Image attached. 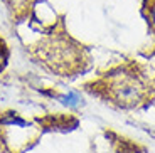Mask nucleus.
<instances>
[{
    "label": "nucleus",
    "mask_w": 155,
    "mask_h": 153,
    "mask_svg": "<svg viewBox=\"0 0 155 153\" xmlns=\"http://www.w3.org/2000/svg\"><path fill=\"white\" fill-rule=\"evenodd\" d=\"M110 94L121 106H135L143 99L145 86L135 74L120 73L110 77Z\"/></svg>",
    "instance_id": "obj_1"
},
{
    "label": "nucleus",
    "mask_w": 155,
    "mask_h": 153,
    "mask_svg": "<svg viewBox=\"0 0 155 153\" xmlns=\"http://www.w3.org/2000/svg\"><path fill=\"white\" fill-rule=\"evenodd\" d=\"M27 15L31 19V22L42 32L52 31L56 24L59 22V17L56 14L54 7L47 0H32L31 5H29Z\"/></svg>",
    "instance_id": "obj_2"
},
{
    "label": "nucleus",
    "mask_w": 155,
    "mask_h": 153,
    "mask_svg": "<svg viewBox=\"0 0 155 153\" xmlns=\"http://www.w3.org/2000/svg\"><path fill=\"white\" fill-rule=\"evenodd\" d=\"M61 99H62V103L74 106V104L79 101V98H78V94H74V93H69V94H66V96H61Z\"/></svg>",
    "instance_id": "obj_3"
},
{
    "label": "nucleus",
    "mask_w": 155,
    "mask_h": 153,
    "mask_svg": "<svg viewBox=\"0 0 155 153\" xmlns=\"http://www.w3.org/2000/svg\"><path fill=\"white\" fill-rule=\"evenodd\" d=\"M148 20H150L152 27L155 29V2H152L150 7H148Z\"/></svg>",
    "instance_id": "obj_4"
},
{
    "label": "nucleus",
    "mask_w": 155,
    "mask_h": 153,
    "mask_svg": "<svg viewBox=\"0 0 155 153\" xmlns=\"http://www.w3.org/2000/svg\"><path fill=\"white\" fill-rule=\"evenodd\" d=\"M4 59H5V54H4V49H2V47H0V64H2V62H4Z\"/></svg>",
    "instance_id": "obj_5"
}]
</instances>
